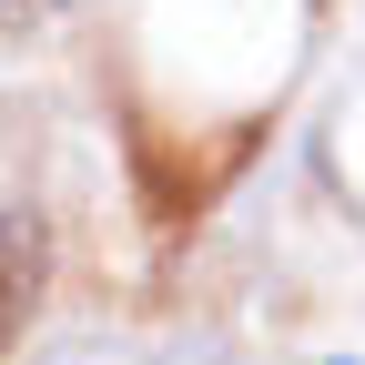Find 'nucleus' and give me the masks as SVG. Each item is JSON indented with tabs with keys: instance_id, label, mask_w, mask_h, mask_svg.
I'll list each match as a JSON object with an SVG mask.
<instances>
[{
	"instance_id": "f257e3e1",
	"label": "nucleus",
	"mask_w": 365,
	"mask_h": 365,
	"mask_svg": "<svg viewBox=\"0 0 365 365\" xmlns=\"http://www.w3.org/2000/svg\"><path fill=\"white\" fill-rule=\"evenodd\" d=\"M31 304H41V223L0 203V355L21 345V325H31Z\"/></svg>"
},
{
	"instance_id": "f03ea898",
	"label": "nucleus",
	"mask_w": 365,
	"mask_h": 365,
	"mask_svg": "<svg viewBox=\"0 0 365 365\" xmlns=\"http://www.w3.org/2000/svg\"><path fill=\"white\" fill-rule=\"evenodd\" d=\"M51 0H0V31H21V21H41Z\"/></svg>"
}]
</instances>
